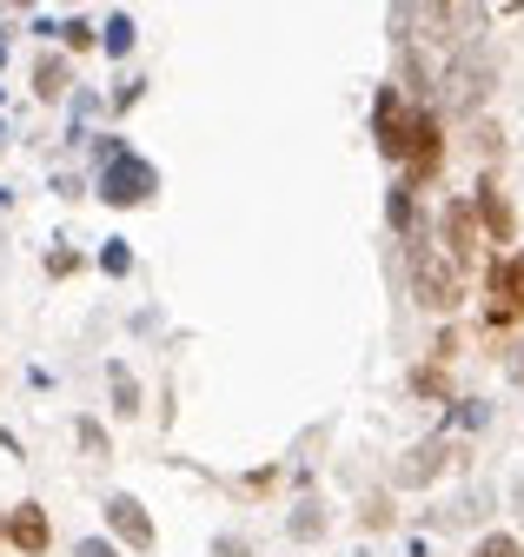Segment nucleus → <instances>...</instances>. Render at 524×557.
I'll return each instance as SVG.
<instances>
[{"label":"nucleus","mask_w":524,"mask_h":557,"mask_svg":"<svg viewBox=\"0 0 524 557\" xmlns=\"http://www.w3.org/2000/svg\"><path fill=\"white\" fill-rule=\"evenodd\" d=\"M412 299L425 312H458V299H465V265H458L438 239L412 246Z\"/></svg>","instance_id":"nucleus-1"},{"label":"nucleus","mask_w":524,"mask_h":557,"mask_svg":"<svg viewBox=\"0 0 524 557\" xmlns=\"http://www.w3.org/2000/svg\"><path fill=\"white\" fill-rule=\"evenodd\" d=\"M491 81H498V60L485 47H465V53H451V66L438 74V107L445 113H478L491 100Z\"/></svg>","instance_id":"nucleus-2"},{"label":"nucleus","mask_w":524,"mask_h":557,"mask_svg":"<svg viewBox=\"0 0 524 557\" xmlns=\"http://www.w3.org/2000/svg\"><path fill=\"white\" fill-rule=\"evenodd\" d=\"M412 126H419V107H412L399 87H378V100H372V139H378L385 160L406 166V153H412Z\"/></svg>","instance_id":"nucleus-3"},{"label":"nucleus","mask_w":524,"mask_h":557,"mask_svg":"<svg viewBox=\"0 0 524 557\" xmlns=\"http://www.w3.org/2000/svg\"><path fill=\"white\" fill-rule=\"evenodd\" d=\"M153 193H160V173L147 160H134V153H120L113 166H100V199L107 206H147Z\"/></svg>","instance_id":"nucleus-4"},{"label":"nucleus","mask_w":524,"mask_h":557,"mask_svg":"<svg viewBox=\"0 0 524 557\" xmlns=\"http://www.w3.org/2000/svg\"><path fill=\"white\" fill-rule=\"evenodd\" d=\"M438 166H445V126H438V113H432V107H419V126H412V153H406V186L432 180Z\"/></svg>","instance_id":"nucleus-5"},{"label":"nucleus","mask_w":524,"mask_h":557,"mask_svg":"<svg viewBox=\"0 0 524 557\" xmlns=\"http://www.w3.org/2000/svg\"><path fill=\"white\" fill-rule=\"evenodd\" d=\"M451 458H458V445H451V438H425V445H412V451L399 458L391 484H399V492H419V484H432V478H438Z\"/></svg>","instance_id":"nucleus-6"},{"label":"nucleus","mask_w":524,"mask_h":557,"mask_svg":"<svg viewBox=\"0 0 524 557\" xmlns=\"http://www.w3.org/2000/svg\"><path fill=\"white\" fill-rule=\"evenodd\" d=\"M107 531L120 544H134V550H153V518H147V505L134 492H113L107 498Z\"/></svg>","instance_id":"nucleus-7"},{"label":"nucleus","mask_w":524,"mask_h":557,"mask_svg":"<svg viewBox=\"0 0 524 557\" xmlns=\"http://www.w3.org/2000/svg\"><path fill=\"white\" fill-rule=\"evenodd\" d=\"M472 213H478V226L491 233V246H511V239H517V213H511V199H504V186H498V180H478Z\"/></svg>","instance_id":"nucleus-8"},{"label":"nucleus","mask_w":524,"mask_h":557,"mask_svg":"<svg viewBox=\"0 0 524 557\" xmlns=\"http://www.w3.org/2000/svg\"><path fill=\"white\" fill-rule=\"evenodd\" d=\"M445 252H451L458 265L478 259V213H472V199H451V206H445Z\"/></svg>","instance_id":"nucleus-9"},{"label":"nucleus","mask_w":524,"mask_h":557,"mask_svg":"<svg viewBox=\"0 0 524 557\" xmlns=\"http://www.w3.org/2000/svg\"><path fill=\"white\" fill-rule=\"evenodd\" d=\"M8 544L14 550H27V557H40L47 544H53V524H47V511L27 498V505H14V518H8Z\"/></svg>","instance_id":"nucleus-10"},{"label":"nucleus","mask_w":524,"mask_h":557,"mask_svg":"<svg viewBox=\"0 0 524 557\" xmlns=\"http://www.w3.org/2000/svg\"><path fill=\"white\" fill-rule=\"evenodd\" d=\"M67 87H74V66L60 60V53H40L34 60V94L40 100H67Z\"/></svg>","instance_id":"nucleus-11"},{"label":"nucleus","mask_w":524,"mask_h":557,"mask_svg":"<svg viewBox=\"0 0 524 557\" xmlns=\"http://www.w3.org/2000/svg\"><path fill=\"white\" fill-rule=\"evenodd\" d=\"M107 392H113V411H120V418L140 411V379L126 372V366H107Z\"/></svg>","instance_id":"nucleus-12"},{"label":"nucleus","mask_w":524,"mask_h":557,"mask_svg":"<svg viewBox=\"0 0 524 557\" xmlns=\"http://www.w3.org/2000/svg\"><path fill=\"white\" fill-rule=\"evenodd\" d=\"M385 220L399 226V233H412V226H419V206H412V186H406V180L391 186V199H385Z\"/></svg>","instance_id":"nucleus-13"},{"label":"nucleus","mask_w":524,"mask_h":557,"mask_svg":"<svg viewBox=\"0 0 524 557\" xmlns=\"http://www.w3.org/2000/svg\"><path fill=\"white\" fill-rule=\"evenodd\" d=\"M412 392H419V398H438V405H445V398H451V379H445L438 366H419V372H412Z\"/></svg>","instance_id":"nucleus-14"},{"label":"nucleus","mask_w":524,"mask_h":557,"mask_svg":"<svg viewBox=\"0 0 524 557\" xmlns=\"http://www.w3.org/2000/svg\"><path fill=\"white\" fill-rule=\"evenodd\" d=\"M107 53H113V60L134 53V14H113V21H107Z\"/></svg>","instance_id":"nucleus-15"},{"label":"nucleus","mask_w":524,"mask_h":557,"mask_svg":"<svg viewBox=\"0 0 524 557\" xmlns=\"http://www.w3.org/2000/svg\"><path fill=\"white\" fill-rule=\"evenodd\" d=\"M292 537H299V544L325 537V511H319V505H299V511H292Z\"/></svg>","instance_id":"nucleus-16"},{"label":"nucleus","mask_w":524,"mask_h":557,"mask_svg":"<svg viewBox=\"0 0 524 557\" xmlns=\"http://www.w3.org/2000/svg\"><path fill=\"white\" fill-rule=\"evenodd\" d=\"M472 153H478V160H498V153H504V133H498L491 120H478V126H472Z\"/></svg>","instance_id":"nucleus-17"},{"label":"nucleus","mask_w":524,"mask_h":557,"mask_svg":"<svg viewBox=\"0 0 524 557\" xmlns=\"http://www.w3.org/2000/svg\"><path fill=\"white\" fill-rule=\"evenodd\" d=\"M478 511H485V492H465L458 505H445V511H438V524H472Z\"/></svg>","instance_id":"nucleus-18"},{"label":"nucleus","mask_w":524,"mask_h":557,"mask_svg":"<svg viewBox=\"0 0 524 557\" xmlns=\"http://www.w3.org/2000/svg\"><path fill=\"white\" fill-rule=\"evenodd\" d=\"M472 557H524V544L517 537H504V531H491V537H478V550Z\"/></svg>","instance_id":"nucleus-19"},{"label":"nucleus","mask_w":524,"mask_h":557,"mask_svg":"<svg viewBox=\"0 0 524 557\" xmlns=\"http://www.w3.org/2000/svg\"><path fill=\"white\" fill-rule=\"evenodd\" d=\"M100 265H107L113 278H126V272H134V252H126V239H107V252H100Z\"/></svg>","instance_id":"nucleus-20"},{"label":"nucleus","mask_w":524,"mask_h":557,"mask_svg":"<svg viewBox=\"0 0 524 557\" xmlns=\"http://www.w3.org/2000/svg\"><path fill=\"white\" fill-rule=\"evenodd\" d=\"M74 438H80L93 458H107V432H100V418H80V425H74Z\"/></svg>","instance_id":"nucleus-21"},{"label":"nucleus","mask_w":524,"mask_h":557,"mask_svg":"<svg viewBox=\"0 0 524 557\" xmlns=\"http://www.w3.org/2000/svg\"><path fill=\"white\" fill-rule=\"evenodd\" d=\"M60 40H67V47H80V53H87V47H93V21H80V14H74L67 27H60Z\"/></svg>","instance_id":"nucleus-22"},{"label":"nucleus","mask_w":524,"mask_h":557,"mask_svg":"<svg viewBox=\"0 0 524 557\" xmlns=\"http://www.w3.org/2000/svg\"><path fill=\"white\" fill-rule=\"evenodd\" d=\"M74 265H80V252H67V246H53V252H47V278H67Z\"/></svg>","instance_id":"nucleus-23"},{"label":"nucleus","mask_w":524,"mask_h":557,"mask_svg":"<svg viewBox=\"0 0 524 557\" xmlns=\"http://www.w3.org/2000/svg\"><path fill=\"white\" fill-rule=\"evenodd\" d=\"M213 557H252V544L246 537H213Z\"/></svg>","instance_id":"nucleus-24"},{"label":"nucleus","mask_w":524,"mask_h":557,"mask_svg":"<svg viewBox=\"0 0 524 557\" xmlns=\"http://www.w3.org/2000/svg\"><path fill=\"white\" fill-rule=\"evenodd\" d=\"M134 100H140V81H120V87H113V107H120V113L134 107Z\"/></svg>","instance_id":"nucleus-25"},{"label":"nucleus","mask_w":524,"mask_h":557,"mask_svg":"<svg viewBox=\"0 0 524 557\" xmlns=\"http://www.w3.org/2000/svg\"><path fill=\"white\" fill-rule=\"evenodd\" d=\"M504 379H517V385H524V345H511V352H504Z\"/></svg>","instance_id":"nucleus-26"},{"label":"nucleus","mask_w":524,"mask_h":557,"mask_svg":"<svg viewBox=\"0 0 524 557\" xmlns=\"http://www.w3.org/2000/svg\"><path fill=\"white\" fill-rule=\"evenodd\" d=\"M504 278H511V293H524V252H517V259H504Z\"/></svg>","instance_id":"nucleus-27"},{"label":"nucleus","mask_w":524,"mask_h":557,"mask_svg":"<svg viewBox=\"0 0 524 557\" xmlns=\"http://www.w3.org/2000/svg\"><path fill=\"white\" fill-rule=\"evenodd\" d=\"M80 557H120V550H113L107 537H87V544H80Z\"/></svg>","instance_id":"nucleus-28"},{"label":"nucleus","mask_w":524,"mask_h":557,"mask_svg":"<svg viewBox=\"0 0 524 557\" xmlns=\"http://www.w3.org/2000/svg\"><path fill=\"white\" fill-rule=\"evenodd\" d=\"M511 511H517V518H524V471H517V478H511Z\"/></svg>","instance_id":"nucleus-29"},{"label":"nucleus","mask_w":524,"mask_h":557,"mask_svg":"<svg viewBox=\"0 0 524 557\" xmlns=\"http://www.w3.org/2000/svg\"><path fill=\"white\" fill-rule=\"evenodd\" d=\"M0 537H8V524H0Z\"/></svg>","instance_id":"nucleus-30"}]
</instances>
